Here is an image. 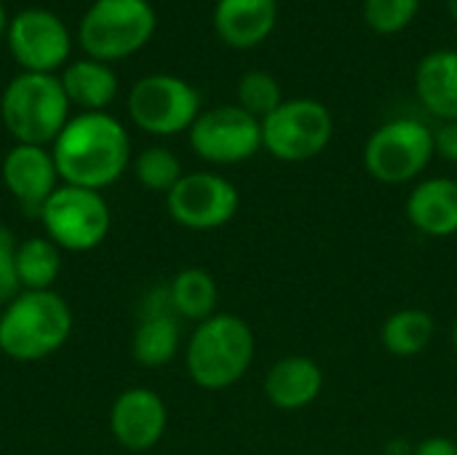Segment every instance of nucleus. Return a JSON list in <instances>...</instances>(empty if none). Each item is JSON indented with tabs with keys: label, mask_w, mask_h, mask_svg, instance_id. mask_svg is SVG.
<instances>
[{
	"label": "nucleus",
	"mask_w": 457,
	"mask_h": 455,
	"mask_svg": "<svg viewBox=\"0 0 457 455\" xmlns=\"http://www.w3.org/2000/svg\"><path fill=\"white\" fill-rule=\"evenodd\" d=\"M179 346H182V319L171 306L169 284H153L139 300L131 354L142 367L158 370L179 354Z\"/></svg>",
	"instance_id": "nucleus-13"
},
{
	"label": "nucleus",
	"mask_w": 457,
	"mask_h": 455,
	"mask_svg": "<svg viewBox=\"0 0 457 455\" xmlns=\"http://www.w3.org/2000/svg\"><path fill=\"white\" fill-rule=\"evenodd\" d=\"M129 115L153 137H174L190 131L201 115V94L179 75H145L129 91Z\"/></svg>",
	"instance_id": "nucleus-9"
},
{
	"label": "nucleus",
	"mask_w": 457,
	"mask_h": 455,
	"mask_svg": "<svg viewBox=\"0 0 457 455\" xmlns=\"http://www.w3.org/2000/svg\"><path fill=\"white\" fill-rule=\"evenodd\" d=\"M423 0H364V21L372 32L391 38L404 32L420 13Z\"/></svg>",
	"instance_id": "nucleus-26"
},
{
	"label": "nucleus",
	"mask_w": 457,
	"mask_h": 455,
	"mask_svg": "<svg viewBox=\"0 0 457 455\" xmlns=\"http://www.w3.org/2000/svg\"><path fill=\"white\" fill-rule=\"evenodd\" d=\"M70 99L62 88L59 75L19 72L8 80L0 115L8 134L19 145H54L70 121Z\"/></svg>",
	"instance_id": "nucleus-4"
},
{
	"label": "nucleus",
	"mask_w": 457,
	"mask_h": 455,
	"mask_svg": "<svg viewBox=\"0 0 457 455\" xmlns=\"http://www.w3.org/2000/svg\"><path fill=\"white\" fill-rule=\"evenodd\" d=\"M335 137L332 110L311 97H292L262 121V150L284 164L319 158Z\"/></svg>",
	"instance_id": "nucleus-7"
},
{
	"label": "nucleus",
	"mask_w": 457,
	"mask_h": 455,
	"mask_svg": "<svg viewBox=\"0 0 457 455\" xmlns=\"http://www.w3.org/2000/svg\"><path fill=\"white\" fill-rule=\"evenodd\" d=\"M415 94L420 105L445 121H457V51L436 48L415 67Z\"/></svg>",
	"instance_id": "nucleus-19"
},
{
	"label": "nucleus",
	"mask_w": 457,
	"mask_h": 455,
	"mask_svg": "<svg viewBox=\"0 0 457 455\" xmlns=\"http://www.w3.org/2000/svg\"><path fill=\"white\" fill-rule=\"evenodd\" d=\"M262 392L276 410L284 413L305 410L324 392V370L311 357H300V354L281 357L268 367Z\"/></svg>",
	"instance_id": "nucleus-16"
},
{
	"label": "nucleus",
	"mask_w": 457,
	"mask_h": 455,
	"mask_svg": "<svg viewBox=\"0 0 457 455\" xmlns=\"http://www.w3.org/2000/svg\"><path fill=\"white\" fill-rule=\"evenodd\" d=\"M187 134L193 153L214 166H236L262 150V123L238 105L201 110Z\"/></svg>",
	"instance_id": "nucleus-10"
},
{
	"label": "nucleus",
	"mask_w": 457,
	"mask_h": 455,
	"mask_svg": "<svg viewBox=\"0 0 457 455\" xmlns=\"http://www.w3.org/2000/svg\"><path fill=\"white\" fill-rule=\"evenodd\" d=\"M3 185L13 201L32 217L40 215L43 204L62 185L54 156L40 145H13L3 158Z\"/></svg>",
	"instance_id": "nucleus-15"
},
{
	"label": "nucleus",
	"mask_w": 457,
	"mask_h": 455,
	"mask_svg": "<svg viewBox=\"0 0 457 455\" xmlns=\"http://www.w3.org/2000/svg\"><path fill=\"white\" fill-rule=\"evenodd\" d=\"M453 349L457 351V319H455V324H453Z\"/></svg>",
	"instance_id": "nucleus-32"
},
{
	"label": "nucleus",
	"mask_w": 457,
	"mask_h": 455,
	"mask_svg": "<svg viewBox=\"0 0 457 455\" xmlns=\"http://www.w3.org/2000/svg\"><path fill=\"white\" fill-rule=\"evenodd\" d=\"M51 156L64 185L102 193L131 166V139L115 115L78 113L54 139Z\"/></svg>",
	"instance_id": "nucleus-1"
},
{
	"label": "nucleus",
	"mask_w": 457,
	"mask_h": 455,
	"mask_svg": "<svg viewBox=\"0 0 457 455\" xmlns=\"http://www.w3.org/2000/svg\"><path fill=\"white\" fill-rule=\"evenodd\" d=\"M169 295L177 316L182 322H206L217 314L220 290L214 276L206 268H182L169 282Z\"/></svg>",
	"instance_id": "nucleus-22"
},
{
	"label": "nucleus",
	"mask_w": 457,
	"mask_h": 455,
	"mask_svg": "<svg viewBox=\"0 0 457 455\" xmlns=\"http://www.w3.org/2000/svg\"><path fill=\"white\" fill-rule=\"evenodd\" d=\"M434 150L442 161L457 164V121H445L434 131Z\"/></svg>",
	"instance_id": "nucleus-28"
},
{
	"label": "nucleus",
	"mask_w": 457,
	"mask_h": 455,
	"mask_svg": "<svg viewBox=\"0 0 457 455\" xmlns=\"http://www.w3.org/2000/svg\"><path fill=\"white\" fill-rule=\"evenodd\" d=\"M284 91H281V83L273 72L268 70H249L238 78V86H236V105L241 110H246L249 115H254L260 123L276 113L281 105H284Z\"/></svg>",
	"instance_id": "nucleus-24"
},
{
	"label": "nucleus",
	"mask_w": 457,
	"mask_h": 455,
	"mask_svg": "<svg viewBox=\"0 0 457 455\" xmlns=\"http://www.w3.org/2000/svg\"><path fill=\"white\" fill-rule=\"evenodd\" d=\"M434 156L431 126L415 118H394L367 137L361 164L380 185H410L423 177Z\"/></svg>",
	"instance_id": "nucleus-6"
},
{
	"label": "nucleus",
	"mask_w": 457,
	"mask_h": 455,
	"mask_svg": "<svg viewBox=\"0 0 457 455\" xmlns=\"http://www.w3.org/2000/svg\"><path fill=\"white\" fill-rule=\"evenodd\" d=\"M37 220L62 252H91L110 233V206L99 190L59 185L43 204Z\"/></svg>",
	"instance_id": "nucleus-8"
},
{
	"label": "nucleus",
	"mask_w": 457,
	"mask_h": 455,
	"mask_svg": "<svg viewBox=\"0 0 457 455\" xmlns=\"http://www.w3.org/2000/svg\"><path fill=\"white\" fill-rule=\"evenodd\" d=\"M8 51L24 72L56 75L70 64L72 38L67 24L48 8L19 11L5 29Z\"/></svg>",
	"instance_id": "nucleus-12"
},
{
	"label": "nucleus",
	"mask_w": 457,
	"mask_h": 455,
	"mask_svg": "<svg viewBox=\"0 0 457 455\" xmlns=\"http://www.w3.org/2000/svg\"><path fill=\"white\" fill-rule=\"evenodd\" d=\"M407 223L428 239H450L457 233V180H418L404 201Z\"/></svg>",
	"instance_id": "nucleus-17"
},
{
	"label": "nucleus",
	"mask_w": 457,
	"mask_h": 455,
	"mask_svg": "<svg viewBox=\"0 0 457 455\" xmlns=\"http://www.w3.org/2000/svg\"><path fill=\"white\" fill-rule=\"evenodd\" d=\"M62 88L70 99V105L80 107L83 113H104L107 105L118 97V75L107 62L83 56L70 62L62 75Z\"/></svg>",
	"instance_id": "nucleus-20"
},
{
	"label": "nucleus",
	"mask_w": 457,
	"mask_h": 455,
	"mask_svg": "<svg viewBox=\"0 0 457 455\" xmlns=\"http://www.w3.org/2000/svg\"><path fill=\"white\" fill-rule=\"evenodd\" d=\"M412 455H457V442L450 437H442V434L426 437L423 442L415 445Z\"/></svg>",
	"instance_id": "nucleus-29"
},
{
	"label": "nucleus",
	"mask_w": 457,
	"mask_h": 455,
	"mask_svg": "<svg viewBox=\"0 0 457 455\" xmlns=\"http://www.w3.org/2000/svg\"><path fill=\"white\" fill-rule=\"evenodd\" d=\"M212 21L225 46L246 51L273 35L278 21V0H217Z\"/></svg>",
	"instance_id": "nucleus-18"
},
{
	"label": "nucleus",
	"mask_w": 457,
	"mask_h": 455,
	"mask_svg": "<svg viewBox=\"0 0 457 455\" xmlns=\"http://www.w3.org/2000/svg\"><path fill=\"white\" fill-rule=\"evenodd\" d=\"M447 13L453 16V21H457V0H447Z\"/></svg>",
	"instance_id": "nucleus-31"
},
{
	"label": "nucleus",
	"mask_w": 457,
	"mask_h": 455,
	"mask_svg": "<svg viewBox=\"0 0 457 455\" xmlns=\"http://www.w3.org/2000/svg\"><path fill=\"white\" fill-rule=\"evenodd\" d=\"M72 333V311L54 290H21L0 308V351L13 362H37L56 354Z\"/></svg>",
	"instance_id": "nucleus-3"
},
{
	"label": "nucleus",
	"mask_w": 457,
	"mask_h": 455,
	"mask_svg": "<svg viewBox=\"0 0 457 455\" xmlns=\"http://www.w3.org/2000/svg\"><path fill=\"white\" fill-rule=\"evenodd\" d=\"M257 351L254 333L236 314H214L195 324L185 346V367L190 381L204 392H225L236 386L252 367Z\"/></svg>",
	"instance_id": "nucleus-2"
},
{
	"label": "nucleus",
	"mask_w": 457,
	"mask_h": 455,
	"mask_svg": "<svg viewBox=\"0 0 457 455\" xmlns=\"http://www.w3.org/2000/svg\"><path fill=\"white\" fill-rule=\"evenodd\" d=\"M155 24L150 0H94L80 19L78 43L86 56L110 64L147 46Z\"/></svg>",
	"instance_id": "nucleus-5"
},
{
	"label": "nucleus",
	"mask_w": 457,
	"mask_h": 455,
	"mask_svg": "<svg viewBox=\"0 0 457 455\" xmlns=\"http://www.w3.org/2000/svg\"><path fill=\"white\" fill-rule=\"evenodd\" d=\"M16 236L11 233V228L0 225V308H5L19 292V279H16V265H13V255H16Z\"/></svg>",
	"instance_id": "nucleus-27"
},
{
	"label": "nucleus",
	"mask_w": 457,
	"mask_h": 455,
	"mask_svg": "<svg viewBox=\"0 0 457 455\" xmlns=\"http://www.w3.org/2000/svg\"><path fill=\"white\" fill-rule=\"evenodd\" d=\"M169 426L166 402L145 386L126 389L118 394L110 410V429L120 448L131 453H145L155 448Z\"/></svg>",
	"instance_id": "nucleus-14"
},
{
	"label": "nucleus",
	"mask_w": 457,
	"mask_h": 455,
	"mask_svg": "<svg viewBox=\"0 0 457 455\" xmlns=\"http://www.w3.org/2000/svg\"><path fill=\"white\" fill-rule=\"evenodd\" d=\"M5 29H8V16H5V8H3V3H0V38L5 35Z\"/></svg>",
	"instance_id": "nucleus-30"
},
{
	"label": "nucleus",
	"mask_w": 457,
	"mask_h": 455,
	"mask_svg": "<svg viewBox=\"0 0 457 455\" xmlns=\"http://www.w3.org/2000/svg\"><path fill=\"white\" fill-rule=\"evenodd\" d=\"M134 177L142 188L153 190V193H171V188L185 177L182 172V161L163 145H153L145 147L134 161Z\"/></svg>",
	"instance_id": "nucleus-25"
},
{
	"label": "nucleus",
	"mask_w": 457,
	"mask_h": 455,
	"mask_svg": "<svg viewBox=\"0 0 457 455\" xmlns=\"http://www.w3.org/2000/svg\"><path fill=\"white\" fill-rule=\"evenodd\" d=\"M436 335V319L426 308H399L380 327V343L391 357H420Z\"/></svg>",
	"instance_id": "nucleus-21"
},
{
	"label": "nucleus",
	"mask_w": 457,
	"mask_h": 455,
	"mask_svg": "<svg viewBox=\"0 0 457 455\" xmlns=\"http://www.w3.org/2000/svg\"><path fill=\"white\" fill-rule=\"evenodd\" d=\"M241 206L238 188L217 172H190L166 193L169 217L187 231H217Z\"/></svg>",
	"instance_id": "nucleus-11"
},
{
	"label": "nucleus",
	"mask_w": 457,
	"mask_h": 455,
	"mask_svg": "<svg viewBox=\"0 0 457 455\" xmlns=\"http://www.w3.org/2000/svg\"><path fill=\"white\" fill-rule=\"evenodd\" d=\"M16 279L21 290L40 292L54 290L59 274H62V249L43 233V236H27L16 244L13 255Z\"/></svg>",
	"instance_id": "nucleus-23"
}]
</instances>
